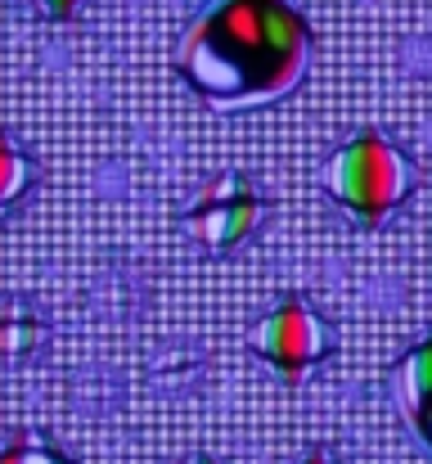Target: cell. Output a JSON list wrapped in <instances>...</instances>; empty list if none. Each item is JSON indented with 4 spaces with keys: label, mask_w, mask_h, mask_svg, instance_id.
<instances>
[{
    "label": "cell",
    "mask_w": 432,
    "mask_h": 464,
    "mask_svg": "<svg viewBox=\"0 0 432 464\" xmlns=\"http://www.w3.org/2000/svg\"><path fill=\"white\" fill-rule=\"evenodd\" d=\"M0 464H72L45 433H18L5 451H0Z\"/></svg>",
    "instance_id": "8"
},
{
    "label": "cell",
    "mask_w": 432,
    "mask_h": 464,
    "mask_svg": "<svg viewBox=\"0 0 432 464\" xmlns=\"http://www.w3.org/2000/svg\"><path fill=\"white\" fill-rule=\"evenodd\" d=\"M50 343L45 311L27 298H0V365H27Z\"/></svg>",
    "instance_id": "6"
},
{
    "label": "cell",
    "mask_w": 432,
    "mask_h": 464,
    "mask_svg": "<svg viewBox=\"0 0 432 464\" xmlns=\"http://www.w3.org/2000/svg\"><path fill=\"white\" fill-rule=\"evenodd\" d=\"M23 5H27L36 18H45V23H72L86 0H23Z\"/></svg>",
    "instance_id": "9"
},
{
    "label": "cell",
    "mask_w": 432,
    "mask_h": 464,
    "mask_svg": "<svg viewBox=\"0 0 432 464\" xmlns=\"http://www.w3.org/2000/svg\"><path fill=\"white\" fill-rule=\"evenodd\" d=\"M253 347L275 365V374H280L284 383L297 388V383L324 361V352H329V324L311 311V303L284 298L271 315L257 320Z\"/></svg>",
    "instance_id": "3"
},
{
    "label": "cell",
    "mask_w": 432,
    "mask_h": 464,
    "mask_svg": "<svg viewBox=\"0 0 432 464\" xmlns=\"http://www.w3.org/2000/svg\"><path fill=\"white\" fill-rule=\"evenodd\" d=\"M415 185V167L383 131H360L351 136L324 167V189L329 198L360 226L388 221Z\"/></svg>",
    "instance_id": "2"
},
{
    "label": "cell",
    "mask_w": 432,
    "mask_h": 464,
    "mask_svg": "<svg viewBox=\"0 0 432 464\" xmlns=\"http://www.w3.org/2000/svg\"><path fill=\"white\" fill-rule=\"evenodd\" d=\"M36 180H41L36 158L27 154L9 131H0V221H9V217L32 198Z\"/></svg>",
    "instance_id": "7"
},
{
    "label": "cell",
    "mask_w": 432,
    "mask_h": 464,
    "mask_svg": "<svg viewBox=\"0 0 432 464\" xmlns=\"http://www.w3.org/2000/svg\"><path fill=\"white\" fill-rule=\"evenodd\" d=\"M189 464H212V460H189Z\"/></svg>",
    "instance_id": "11"
},
{
    "label": "cell",
    "mask_w": 432,
    "mask_h": 464,
    "mask_svg": "<svg viewBox=\"0 0 432 464\" xmlns=\"http://www.w3.org/2000/svg\"><path fill=\"white\" fill-rule=\"evenodd\" d=\"M302 464H342V460H338L333 451H311V456H306Z\"/></svg>",
    "instance_id": "10"
},
{
    "label": "cell",
    "mask_w": 432,
    "mask_h": 464,
    "mask_svg": "<svg viewBox=\"0 0 432 464\" xmlns=\"http://www.w3.org/2000/svg\"><path fill=\"white\" fill-rule=\"evenodd\" d=\"M266 217V203L262 194L253 189V180L244 176H221L212 180L194 203L189 212L180 217V226L207 248V253H226L235 244H244Z\"/></svg>",
    "instance_id": "4"
},
{
    "label": "cell",
    "mask_w": 432,
    "mask_h": 464,
    "mask_svg": "<svg viewBox=\"0 0 432 464\" xmlns=\"http://www.w3.org/2000/svg\"><path fill=\"white\" fill-rule=\"evenodd\" d=\"M397 401L415 438L432 451V334L424 343H415L406 361L397 365Z\"/></svg>",
    "instance_id": "5"
},
{
    "label": "cell",
    "mask_w": 432,
    "mask_h": 464,
    "mask_svg": "<svg viewBox=\"0 0 432 464\" xmlns=\"http://www.w3.org/2000/svg\"><path fill=\"white\" fill-rule=\"evenodd\" d=\"M311 59V27L288 0H212L176 45V68L212 109L288 95Z\"/></svg>",
    "instance_id": "1"
}]
</instances>
